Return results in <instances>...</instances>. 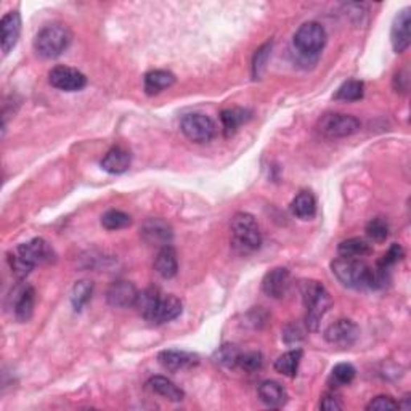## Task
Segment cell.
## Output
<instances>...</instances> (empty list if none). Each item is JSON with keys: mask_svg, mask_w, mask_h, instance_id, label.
<instances>
[{"mask_svg": "<svg viewBox=\"0 0 411 411\" xmlns=\"http://www.w3.org/2000/svg\"><path fill=\"white\" fill-rule=\"evenodd\" d=\"M367 235L371 241L382 243V241H386L387 236H389V223H387L386 218L376 217L373 221L368 222Z\"/></svg>", "mask_w": 411, "mask_h": 411, "instance_id": "33", "label": "cell"}, {"mask_svg": "<svg viewBox=\"0 0 411 411\" xmlns=\"http://www.w3.org/2000/svg\"><path fill=\"white\" fill-rule=\"evenodd\" d=\"M397 408H398V403L389 396L374 397L373 400L367 405L368 411H389V410H397Z\"/></svg>", "mask_w": 411, "mask_h": 411, "instance_id": "39", "label": "cell"}, {"mask_svg": "<svg viewBox=\"0 0 411 411\" xmlns=\"http://www.w3.org/2000/svg\"><path fill=\"white\" fill-rule=\"evenodd\" d=\"M161 367L171 371V373H177V371L190 370L196 367L200 363V357L195 355L191 352L185 351H162L159 355H157Z\"/></svg>", "mask_w": 411, "mask_h": 411, "instance_id": "16", "label": "cell"}, {"mask_svg": "<svg viewBox=\"0 0 411 411\" xmlns=\"http://www.w3.org/2000/svg\"><path fill=\"white\" fill-rule=\"evenodd\" d=\"M180 129L185 137L195 143H206L216 137L217 127L211 117L206 115H200V112H191L182 117L180 121Z\"/></svg>", "mask_w": 411, "mask_h": 411, "instance_id": "7", "label": "cell"}, {"mask_svg": "<svg viewBox=\"0 0 411 411\" xmlns=\"http://www.w3.org/2000/svg\"><path fill=\"white\" fill-rule=\"evenodd\" d=\"M291 211L301 221H312L317 214V200L311 191H301L291 202Z\"/></svg>", "mask_w": 411, "mask_h": 411, "instance_id": "25", "label": "cell"}, {"mask_svg": "<svg viewBox=\"0 0 411 411\" xmlns=\"http://www.w3.org/2000/svg\"><path fill=\"white\" fill-rule=\"evenodd\" d=\"M331 270L334 277L347 288L352 289H371V275L373 268L360 259L339 257L331 262Z\"/></svg>", "mask_w": 411, "mask_h": 411, "instance_id": "2", "label": "cell"}, {"mask_svg": "<svg viewBox=\"0 0 411 411\" xmlns=\"http://www.w3.org/2000/svg\"><path fill=\"white\" fill-rule=\"evenodd\" d=\"M410 26H411V8L407 7L398 11L392 22L391 42H392L393 50H396L397 53H403L405 50L410 47V44H411Z\"/></svg>", "mask_w": 411, "mask_h": 411, "instance_id": "12", "label": "cell"}, {"mask_svg": "<svg viewBox=\"0 0 411 411\" xmlns=\"http://www.w3.org/2000/svg\"><path fill=\"white\" fill-rule=\"evenodd\" d=\"M34 306H36V291L32 286L26 285L22 288L15 289L13 311L15 317L21 323H27L32 318Z\"/></svg>", "mask_w": 411, "mask_h": 411, "instance_id": "18", "label": "cell"}, {"mask_svg": "<svg viewBox=\"0 0 411 411\" xmlns=\"http://www.w3.org/2000/svg\"><path fill=\"white\" fill-rule=\"evenodd\" d=\"M270 52H272V44L270 42L262 45V47L256 52L254 61H252V74H254V79H261L263 72H266Z\"/></svg>", "mask_w": 411, "mask_h": 411, "instance_id": "35", "label": "cell"}, {"mask_svg": "<svg viewBox=\"0 0 411 411\" xmlns=\"http://www.w3.org/2000/svg\"><path fill=\"white\" fill-rule=\"evenodd\" d=\"M48 81L55 89L63 92H79L87 86V77L70 66H55L48 72Z\"/></svg>", "mask_w": 411, "mask_h": 411, "instance_id": "9", "label": "cell"}, {"mask_svg": "<svg viewBox=\"0 0 411 411\" xmlns=\"http://www.w3.org/2000/svg\"><path fill=\"white\" fill-rule=\"evenodd\" d=\"M304 306L307 308V326L311 331L320 328V322L331 307V297L320 281H304L301 285Z\"/></svg>", "mask_w": 411, "mask_h": 411, "instance_id": "4", "label": "cell"}, {"mask_svg": "<svg viewBox=\"0 0 411 411\" xmlns=\"http://www.w3.org/2000/svg\"><path fill=\"white\" fill-rule=\"evenodd\" d=\"M132 164V155L131 151L124 148V146H112V148L101 159V169L112 176H119L129 171Z\"/></svg>", "mask_w": 411, "mask_h": 411, "instance_id": "19", "label": "cell"}, {"mask_svg": "<svg viewBox=\"0 0 411 411\" xmlns=\"http://www.w3.org/2000/svg\"><path fill=\"white\" fill-rule=\"evenodd\" d=\"M355 374L357 371L351 363H337L333 371H331V378H333L337 386L351 384L355 379Z\"/></svg>", "mask_w": 411, "mask_h": 411, "instance_id": "34", "label": "cell"}, {"mask_svg": "<svg viewBox=\"0 0 411 411\" xmlns=\"http://www.w3.org/2000/svg\"><path fill=\"white\" fill-rule=\"evenodd\" d=\"M16 254L26 263H30L32 268L37 266H45V263H52L55 261L53 247L44 238H34L27 241V243L20 244L18 249H16Z\"/></svg>", "mask_w": 411, "mask_h": 411, "instance_id": "8", "label": "cell"}, {"mask_svg": "<svg viewBox=\"0 0 411 411\" xmlns=\"http://www.w3.org/2000/svg\"><path fill=\"white\" fill-rule=\"evenodd\" d=\"M161 291L157 288H146L145 291L138 292L137 301H135V307H137L138 313L142 315L145 320H148V317L157 306V302L161 301Z\"/></svg>", "mask_w": 411, "mask_h": 411, "instance_id": "28", "label": "cell"}, {"mask_svg": "<svg viewBox=\"0 0 411 411\" xmlns=\"http://www.w3.org/2000/svg\"><path fill=\"white\" fill-rule=\"evenodd\" d=\"M131 223H132L131 216L122 211L111 209L101 216V225H103L106 230H121L129 227Z\"/></svg>", "mask_w": 411, "mask_h": 411, "instance_id": "32", "label": "cell"}, {"mask_svg": "<svg viewBox=\"0 0 411 411\" xmlns=\"http://www.w3.org/2000/svg\"><path fill=\"white\" fill-rule=\"evenodd\" d=\"M363 93H365L363 82L351 79V81L344 82L339 89H337L333 98L336 101H357L363 98Z\"/></svg>", "mask_w": 411, "mask_h": 411, "instance_id": "29", "label": "cell"}, {"mask_svg": "<svg viewBox=\"0 0 411 411\" xmlns=\"http://www.w3.org/2000/svg\"><path fill=\"white\" fill-rule=\"evenodd\" d=\"M262 236L254 216L238 212L232 218V246L240 254H251L261 247Z\"/></svg>", "mask_w": 411, "mask_h": 411, "instance_id": "3", "label": "cell"}, {"mask_svg": "<svg viewBox=\"0 0 411 411\" xmlns=\"http://www.w3.org/2000/svg\"><path fill=\"white\" fill-rule=\"evenodd\" d=\"M176 84V76L172 74L171 71L166 70H155L150 71L148 74L145 76L143 87L145 92L148 95H157L161 93L162 90H167Z\"/></svg>", "mask_w": 411, "mask_h": 411, "instance_id": "22", "label": "cell"}, {"mask_svg": "<svg viewBox=\"0 0 411 411\" xmlns=\"http://www.w3.org/2000/svg\"><path fill=\"white\" fill-rule=\"evenodd\" d=\"M8 262H10L11 272H13V275L18 280H25L27 275L31 273L32 267L30 266V263H26L25 261H22V259L18 254H16V252H15V254H10Z\"/></svg>", "mask_w": 411, "mask_h": 411, "instance_id": "38", "label": "cell"}, {"mask_svg": "<svg viewBox=\"0 0 411 411\" xmlns=\"http://www.w3.org/2000/svg\"><path fill=\"white\" fill-rule=\"evenodd\" d=\"M92 292H93V283L89 280H81L77 281L74 285V288H72L71 292V302H72V307H74V311H82L84 306L90 301V297H92Z\"/></svg>", "mask_w": 411, "mask_h": 411, "instance_id": "30", "label": "cell"}, {"mask_svg": "<svg viewBox=\"0 0 411 411\" xmlns=\"http://www.w3.org/2000/svg\"><path fill=\"white\" fill-rule=\"evenodd\" d=\"M317 131L325 138H346L360 131V121L351 115L342 112H330L320 117Z\"/></svg>", "mask_w": 411, "mask_h": 411, "instance_id": "5", "label": "cell"}, {"mask_svg": "<svg viewBox=\"0 0 411 411\" xmlns=\"http://www.w3.org/2000/svg\"><path fill=\"white\" fill-rule=\"evenodd\" d=\"M259 398L270 408H281L288 402V393L277 381H263L257 389Z\"/></svg>", "mask_w": 411, "mask_h": 411, "instance_id": "20", "label": "cell"}, {"mask_svg": "<svg viewBox=\"0 0 411 411\" xmlns=\"http://www.w3.org/2000/svg\"><path fill=\"white\" fill-rule=\"evenodd\" d=\"M360 334L358 326L352 322V320L341 318L331 323L325 331V339L333 346L348 347L357 341Z\"/></svg>", "mask_w": 411, "mask_h": 411, "instance_id": "11", "label": "cell"}, {"mask_svg": "<svg viewBox=\"0 0 411 411\" xmlns=\"http://www.w3.org/2000/svg\"><path fill=\"white\" fill-rule=\"evenodd\" d=\"M182 301L176 296H162L161 301L157 302L153 313L150 315L146 322L153 325H164L176 320L182 313Z\"/></svg>", "mask_w": 411, "mask_h": 411, "instance_id": "17", "label": "cell"}, {"mask_svg": "<svg viewBox=\"0 0 411 411\" xmlns=\"http://www.w3.org/2000/svg\"><path fill=\"white\" fill-rule=\"evenodd\" d=\"M251 119V111L243 108H228L221 112V121L223 126L225 137H232L236 131Z\"/></svg>", "mask_w": 411, "mask_h": 411, "instance_id": "24", "label": "cell"}, {"mask_svg": "<svg viewBox=\"0 0 411 411\" xmlns=\"http://www.w3.org/2000/svg\"><path fill=\"white\" fill-rule=\"evenodd\" d=\"M148 387L157 396H161L162 398H166V400H171V402H182L185 393L183 391L180 389L178 386L174 384L171 379L164 378V376H153L148 381Z\"/></svg>", "mask_w": 411, "mask_h": 411, "instance_id": "23", "label": "cell"}, {"mask_svg": "<svg viewBox=\"0 0 411 411\" xmlns=\"http://www.w3.org/2000/svg\"><path fill=\"white\" fill-rule=\"evenodd\" d=\"M405 256V252L402 249L400 244H392L389 247V251L382 256L381 261L378 262V267L384 268V270H391V267L396 266L397 262H400Z\"/></svg>", "mask_w": 411, "mask_h": 411, "instance_id": "37", "label": "cell"}, {"mask_svg": "<svg viewBox=\"0 0 411 411\" xmlns=\"http://www.w3.org/2000/svg\"><path fill=\"white\" fill-rule=\"evenodd\" d=\"M337 252H339L341 257L360 259L371 254V246L363 238H348L341 241L339 246H337Z\"/></svg>", "mask_w": 411, "mask_h": 411, "instance_id": "27", "label": "cell"}, {"mask_svg": "<svg viewBox=\"0 0 411 411\" xmlns=\"http://www.w3.org/2000/svg\"><path fill=\"white\" fill-rule=\"evenodd\" d=\"M240 357H241V351L238 347L233 344H225L216 352L214 360H216V363L222 365V367L225 368H235V367H238Z\"/></svg>", "mask_w": 411, "mask_h": 411, "instance_id": "31", "label": "cell"}, {"mask_svg": "<svg viewBox=\"0 0 411 411\" xmlns=\"http://www.w3.org/2000/svg\"><path fill=\"white\" fill-rule=\"evenodd\" d=\"M302 355L304 353L301 348H292V351L278 357L277 362H275V370H277L280 374L288 376V378H294L297 374V370H299Z\"/></svg>", "mask_w": 411, "mask_h": 411, "instance_id": "26", "label": "cell"}, {"mask_svg": "<svg viewBox=\"0 0 411 411\" xmlns=\"http://www.w3.org/2000/svg\"><path fill=\"white\" fill-rule=\"evenodd\" d=\"M304 339V331L299 328L297 325H288L283 331V341L286 342L288 346L292 344H297V342H301Z\"/></svg>", "mask_w": 411, "mask_h": 411, "instance_id": "40", "label": "cell"}, {"mask_svg": "<svg viewBox=\"0 0 411 411\" xmlns=\"http://www.w3.org/2000/svg\"><path fill=\"white\" fill-rule=\"evenodd\" d=\"M138 291L135 288V285L126 280L115 281L106 291V301H108L111 307L116 308H127L135 306Z\"/></svg>", "mask_w": 411, "mask_h": 411, "instance_id": "13", "label": "cell"}, {"mask_svg": "<svg viewBox=\"0 0 411 411\" xmlns=\"http://www.w3.org/2000/svg\"><path fill=\"white\" fill-rule=\"evenodd\" d=\"M262 365H263V357L261 352H246V353L241 352L238 367L247 371V373H256V371L262 368Z\"/></svg>", "mask_w": 411, "mask_h": 411, "instance_id": "36", "label": "cell"}, {"mask_svg": "<svg viewBox=\"0 0 411 411\" xmlns=\"http://www.w3.org/2000/svg\"><path fill=\"white\" fill-rule=\"evenodd\" d=\"M291 286V273L288 268L277 267L263 277L262 280V289L268 297L273 299H281L286 296Z\"/></svg>", "mask_w": 411, "mask_h": 411, "instance_id": "14", "label": "cell"}, {"mask_svg": "<svg viewBox=\"0 0 411 411\" xmlns=\"http://www.w3.org/2000/svg\"><path fill=\"white\" fill-rule=\"evenodd\" d=\"M294 47L304 56H315L322 52L326 44L325 27L317 21H308L296 31Z\"/></svg>", "mask_w": 411, "mask_h": 411, "instance_id": "6", "label": "cell"}, {"mask_svg": "<svg viewBox=\"0 0 411 411\" xmlns=\"http://www.w3.org/2000/svg\"><path fill=\"white\" fill-rule=\"evenodd\" d=\"M71 32L63 25H48L42 27L34 39V50L45 60H55L63 55L71 45Z\"/></svg>", "mask_w": 411, "mask_h": 411, "instance_id": "1", "label": "cell"}, {"mask_svg": "<svg viewBox=\"0 0 411 411\" xmlns=\"http://www.w3.org/2000/svg\"><path fill=\"white\" fill-rule=\"evenodd\" d=\"M320 408L325 411H339L342 410V403L334 393L328 392V393H325V396L322 397V400H320Z\"/></svg>", "mask_w": 411, "mask_h": 411, "instance_id": "41", "label": "cell"}, {"mask_svg": "<svg viewBox=\"0 0 411 411\" xmlns=\"http://www.w3.org/2000/svg\"><path fill=\"white\" fill-rule=\"evenodd\" d=\"M140 236L145 243L151 246H169L174 238V230L166 221L157 217H151L145 221L142 227H140Z\"/></svg>", "mask_w": 411, "mask_h": 411, "instance_id": "10", "label": "cell"}, {"mask_svg": "<svg viewBox=\"0 0 411 411\" xmlns=\"http://www.w3.org/2000/svg\"><path fill=\"white\" fill-rule=\"evenodd\" d=\"M21 34V16L18 11H8L0 21V44H2L4 56L18 42Z\"/></svg>", "mask_w": 411, "mask_h": 411, "instance_id": "15", "label": "cell"}, {"mask_svg": "<svg viewBox=\"0 0 411 411\" xmlns=\"http://www.w3.org/2000/svg\"><path fill=\"white\" fill-rule=\"evenodd\" d=\"M155 270L157 275H161L162 278H174L177 275L178 270V261H177V252L172 246L161 247V251L157 252L156 261H155Z\"/></svg>", "mask_w": 411, "mask_h": 411, "instance_id": "21", "label": "cell"}]
</instances>
